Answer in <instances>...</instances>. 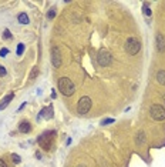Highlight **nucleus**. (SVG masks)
I'll return each instance as SVG.
<instances>
[{
    "mask_svg": "<svg viewBox=\"0 0 165 167\" xmlns=\"http://www.w3.org/2000/svg\"><path fill=\"white\" fill-rule=\"evenodd\" d=\"M40 116H41V117H44V119H51V117H53V109H51V107L43 109Z\"/></svg>",
    "mask_w": 165,
    "mask_h": 167,
    "instance_id": "nucleus-11",
    "label": "nucleus"
},
{
    "mask_svg": "<svg viewBox=\"0 0 165 167\" xmlns=\"http://www.w3.org/2000/svg\"><path fill=\"white\" fill-rule=\"evenodd\" d=\"M144 14H145V16H151V9H149L148 7V3H144Z\"/></svg>",
    "mask_w": 165,
    "mask_h": 167,
    "instance_id": "nucleus-15",
    "label": "nucleus"
},
{
    "mask_svg": "<svg viewBox=\"0 0 165 167\" xmlns=\"http://www.w3.org/2000/svg\"><path fill=\"white\" fill-rule=\"evenodd\" d=\"M30 130H32V126L28 121H22L19 126V131H22V133H28Z\"/></svg>",
    "mask_w": 165,
    "mask_h": 167,
    "instance_id": "nucleus-10",
    "label": "nucleus"
},
{
    "mask_svg": "<svg viewBox=\"0 0 165 167\" xmlns=\"http://www.w3.org/2000/svg\"><path fill=\"white\" fill-rule=\"evenodd\" d=\"M3 36H4V39H11V33L9 29H6L4 33H3Z\"/></svg>",
    "mask_w": 165,
    "mask_h": 167,
    "instance_id": "nucleus-19",
    "label": "nucleus"
},
{
    "mask_svg": "<svg viewBox=\"0 0 165 167\" xmlns=\"http://www.w3.org/2000/svg\"><path fill=\"white\" fill-rule=\"evenodd\" d=\"M54 16H56V9H51V10L47 13V17H49V19H53Z\"/></svg>",
    "mask_w": 165,
    "mask_h": 167,
    "instance_id": "nucleus-20",
    "label": "nucleus"
},
{
    "mask_svg": "<svg viewBox=\"0 0 165 167\" xmlns=\"http://www.w3.org/2000/svg\"><path fill=\"white\" fill-rule=\"evenodd\" d=\"M51 63L54 67H60L61 65V56H60V49L54 46L51 49Z\"/></svg>",
    "mask_w": 165,
    "mask_h": 167,
    "instance_id": "nucleus-7",
    "label": "nucleus"
},
{
    "mask_svg": "<svg viewBox=\"0 0 165 167\" xmlns=\"http://www.w3.org/2000/svg\"><path fill=\"white\" fill-rule=\"evenodd\" d=\"M149 113H151V117L154 120H157V121L165 120V109L162 107L161 104H154V106H151Z\"/></svg>",
    "mask_w": 165,
    "mask_h": 167,
    "instance_id": "nucleus-4",
    "label": "nucleus"
},
{
    "mask_svg": "<svg viewBox=\"0 0 165 167\" xmlns=\"http://www.w3.org/2000/svg\"><path fill=\"white\" fill-rule=\"evenodd\" d=\"M97 60H98L100 66H108L111 65V61H112V56H111V53L108 52V50H100L98 56H97Z\"/></svg>",
    "mask_w": 165,
    "mask_h": 167,
    "instance_id": "nucleus-6",
    "label": "nucleus"
},
{
    "mask_svg": "<svg viewBox=\"0 0 165 167\" xmlns=\"http://www.w3.org/2000/svg\"><path fill=\"white\" fill-rule=\"evenodd\" d=\"M90 109H91V99L87 96L81 97V99L78 100V104H77L78 114H87L88 112H90Z\"/></svg>",
    "mask_w": 165,
    "mask_h": 167,
    "instance_id": "nucleus-5",
    "label": "nucleus"
},
{
    "mask_svg": "<svg viewBox=\"0 0 165 167\" xmlns=\"http://www.w3.org/2000/svg\"><path fill=\"white\" fill-rule=\"evenodd\" d=\"M11 159H13V162L16 163V164H19V163L22 162V159H20V156H19V154H14V153L11 154Z\"/></svg>",
    "mask_w": 165,
    "mask_h": 167,
    "instance_id": "nucleus-18",
    "label": "nucleus"
},
{
    "mask_svg": "<svg viewBox=\"0 0 165 167\" xmlns=\"http://www.w3.org/2000/svg\"><path fill=\"white\" fill-rule=\"evenodd\" d=\"M13 97H14V93H9V94L2 100V103H0V110H3V109L7 107V106H9V103L13 100Z\"/></svg>",
    "mask_w": 165,
    "mask_h": 167,
    "instance_id": "nucleus-9",
    "label": "nucleus"
},
{
    "mask_svg": "<svg viewBox=\"0 0 165 167\" xmlns=\"http://www.w3.org/2000/svg\"><path fill=\"white\" fill-rule=\"evenodd\" d=\"M144 141H145V136H144V133H140V134L137 136V144H141Z\"/></svg>",
    "mask_w": 165,
    "mask_h": 167,
    "instance_id": "nucleus-17",
    "label": "nucleus"
},
{
    "mask_svg": "<svg viewBox=\"0 0 165 167\" xmlns=\"http://www.w3.org/2000/svg\"><path fill=\"white\" fill-rule=\"evenodd\" d=\"M157 80H158L160 84L164 86L165 84V70H160L158 73H157Z\"/></svg>",
    "mask_w": 165,
    "mask_h": 167,
    "instance_id": "nucleus-12",
    "label": "nucleus"
},
{
    "mask_svg": "<svg viewBox=\"0 0 165 167\" xmlns=\"http://www.w3.org/2000/svg\"><path fill=\"white\" fill-rule=\"evenodd\" d=\"M78 167H86V166H78Z\"/></svg>",
    "mask_w": 165,
    "mask_h": 167,
    "instance_id": "nucleus-25",
    "label": "nucleus"
},
{
    "mask_svg": "<svg viewBox=\"0 0 165 167\" xmlns=\"http://www.w3.org/2000/svg\"><path fill=\"white\" fill-rule=\"evenodd\" d=\"M0 76H6V69L0 65Z\"/></svg>",
    "mask_w": 165,
    "mask_h": 167,
    "instance_id": "nucleus-23",
    "label": "nucleus"
},
{
    "mask_svg": "<svg viewBox=\"0 0 165 167\" xmlns=\"http://www.w3.org/2000/svg\"><path fill=\"white\" fill-rule=\"evenodd\" d=\"M140 49H141V43L135 37H130L125 42V50L130 56H135L140 52Z\"/></svg>",
    "mask_w": 165,
    "mask_h": 167,
    "instance_id": "nucleus-3",
    "label": "nucleus"
},
{
    "mask_svg": "<svg viewBox=\"0 0 165 167\" xmlns=\"http://www.w3.org/2000/svg\"><path fill=\"white\" fill-rule=\"evenodd\" d=\"M37 76H39V69H37V66H34L33 69H32V73H30V77H28V79H30V80H34Z\"/></svg>",
    "mask_w": 165,
    "mask_h": 167,
    "instance_id": "nucleus-14",
    "label": "nucleus"
},
{
    "mask_svg": "<svg viewBox=\"0 0 165 167\" xmlns=\"http://www.w3.org/2000/svg\"><path fill=\"white\" fill-rule=\"evenodd\" d=\"M57 87L63 96H73L74 92H76V86L68 77H60L58 81H57Z\"/></svg>",
    "mask_w": 165,
    "mask_h": 167,
    "instance_id": "nucleus-1",
    "label": "nucleus"
},
{
    "mask_svg": "<svg viewBox=\"0 0 165 167\" xmlns=\"http://www.w3.org/2000/svg\"><path fill=\"white\" fill-rule=\"evenodd\" d=\"M6 54H9V50H7V49H2V50H0V56L3 57V56H6Z\"/></svg>",
    "mask_w": 165,
    "mask_h": 167,
    "instance_id": "nucleus-21",
    "label": "nucleus"
},
{
    "mask_svg": "<svg viewBox=\"0 0 165 167\" xmlns=\"http://www.w3.org/2000/svg\"><path fill=\"white\" fill-rule=\"evenodd\" d=\"M17 19H19V22L22 23V24H27L28 23V17L26 13H20V14L17 16Z\"/></svg>",
    "mask_w": 165,
    "mask_h": 167,
    "instance_id": "nucleus-13",
    "label": "nucleus"
},
{
    "mask_svg": "<svg viewBox=\"0 0 165 167\" xmlns=\"http://www.w3.org/2000/svg\"><path fill=\"white\" fill-rule=\"evenodd\" d=\"M23 52H24V44L23 43H19V46H17V56H22Z\"/></svg>",
    "mask_w": 165,
    "mask_h": 167,
    "instance_id": "nucleus-16",
    "label": "nucleus"
},
{
    "mask_svg": "<svg viewBox=\"0 0 165 167\" xmlns=\"http://www.w3.org/2000/svg\"><path fill=\"white\" fill-rule=\"evenodd\" d=\"M108 123H114V119H105L101 121V124H108Z\"/></svg>",
    "mask_w": 165,
    "mask_h": 167,
    "instance_id": "nucleus-22",
    "label": "nucleus"
},
{
    "mask_svg": "<svg viewBox=\"0 0 165 167\" xmlns=\"http://www.w3.org/2000/svg\"><path fill=\"white\" fill-rule=\"evenodd\" d=\"M0 167H7V164H6V162L3 159H0Z\"/></svg>",
    "mask_w": 165,
    "mask_h": 167,
    "instance_id": "nucleus-24",
    "label": "nucleus"
},
{
    "mask_svg": "<svg viewBox=\"0 0 165 167\" xmlns=\"http://www.w3.org/2000/svg\"><path fill=\"white\" fill-rule=\"evenodd\" d=\"M157 49L160 53L165 52V39L162 34H157Z\"/></svg>",
    "mask_w": 165,
    "mask_h": 167,
    "instance_id": "nucleus-8",
    "label": "nucleus"
},
{
    "mask_svg": "<svg viewBox=\"0 0 165 167\" xmlns=\"http://www.w3.org/2000/svg\"><path fill=\"white\" fill-rule=\"evenodd\" d=\"M54 137H56L54 130H51V131H44L43 134L37 139V141H39L40 147H41L43 150L47 151L53 147V144H54Z\"/></svg>",
    "mask_w": 165,
    "mask_h": 167,
    "instance_id": "nucleus-2",
    "label": "nucleus"
}]
</instances>
